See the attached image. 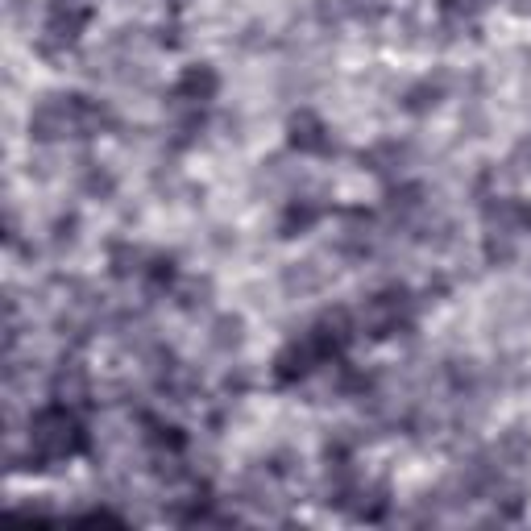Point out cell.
<instances>
[{
	"instance_id": "2",
	"label": "cell",
	"mask_w": 531,
	"mask_h": 531,
	"mask_svg": "<svg viewBox=\"0 0 531 531\" xmlns=\"http://www.w3.org/2000/svg\"><path fill=\"white\" fill-rule=\"evenodd\" d=\"M324 283H328V270L316 266V262H291V266L283 270V291H287L291 299L316 295V291H324Z\"/></svg>"
},
{
	"instance_id": "1",
	"label": "cell",
	"mask_w": 531,
	"mask_h": 531,
	"mask_svg": "<svg viewBox=\"0 0 531 531\" xmlns=\"http://www.w3.org/2000/svg\"><path fill=\"white\" fill-rule=\"evenodd\" d=\"M241 345H245V320L233 316V312H220L208 324V349L220 353V357H233Z\"/></svg>"
}]
</instances>
